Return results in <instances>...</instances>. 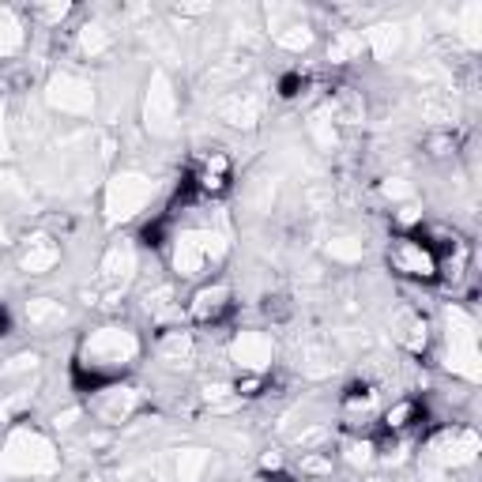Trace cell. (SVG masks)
Here are the masks:
<instances>
[{
    "label": "cell",
    "instance_id": "6",
    "mask_svg": "<svg viewBox=\"0 0 482 482\" xmlns=\"http://www.w3.org/2000/svg\"><path fill=\"white\" fill-rule=\"evenodd\" d=\"M267 482H294L287 471H275V475H267Z\"/></svg>",
    "mask_w": 482,
    "mask_h": 482
},
{
    "label": "cell",
    "instance_id": "5",
    "mask_svg": "<svg viewBox=\"0 0 482 482\" xmlns=\"http://www.w3.org/2000/svg\"><path fill=\"white\" fill-rule=\"evenodd\" d=\"M11 332V313H8V305H0V336H8Z\"/></svg>",
    "mask_w": 482,
    "mask_h": 482
},
{
    "label": "cell",
    "instance_id": "2",
    "mask_svg": "<svg viewBox=\"0 0 482 482\" xmlns=\"http://www.w3.org/2000/svg\"><path fill=\"white\" fill-rule=\"evenodd\" d=\"M185 178H189V185L196 189V196H222L230 189V158L222 151H211V155L200 158Z\"/></svg>",
    "mask_w": 482,
    "mask_h": 482
},
{
    "label": "cell",
    "instance_id": "4",
    "mask_svg": "<svg viewBox=\"0 0 482 482\" xmlns=\"http://www.w3.org/2000/svg\"><path fill=\"white\" fill-rule=\"evenodd\" d=\"M302 87H305V79H302L298 72H290V76H283V79H279V95H283V98H294Z\"/></svg>",
    "mask_w": 482,
    "mask_h": 482
},
{
    "label": "cell",
    "instance_id": "1",
    "mask_svg": "<svg viewBox=\"0 0 482 482\" xmlns=\"http://www.w3.org/2000/svg\"><path fill=\"white\" fill-rule=\"evenodd\" d=\"M388 264H392L396 275L419 279V283H434V279H441V264H437V257L430 252V245H426L419 234L396 237L392 249H388Z\"/></svg>",
    "mask_w": 482,
    "mask_h": 482
},
{
    "label": "cell",
    "instance_id": "3",
    "mask_svg": "<svg viewBox=\"0 0 482 482\" xmlns=\"http://www.w3.org/2000/svg\"><path fill=\"white\" fill-rule=\"evenodd\" d=\"M163 237H166V219H155V222L143 226V245L158 249V245H163Z\"/></svg>",
    "mask_w": 482,
    "mask_h": 482
}]
</instances>
